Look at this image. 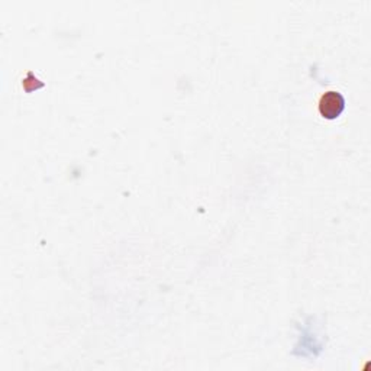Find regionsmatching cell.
<instances>
[{"label":"cell","instance_id":"6da1fadb","mask_svg":"<svg viewBox=\"0 0 371 371\" xmlns=\"http://www.w3.org/2000/svg\"><path fill=\"white\" fill-rule=\"evenodd\" d=\"M346 109V99L338 91H326L319 100V112L326 119L338 117Z\"/></svg>","mask_w":371,"mask_h":371}]
</instances>
